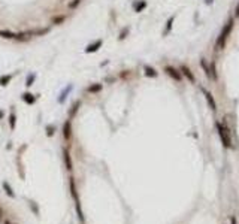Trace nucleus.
<instances>
[{
	"instance_id": "1",
	"label": "nucleus",
	"mask_w": 239,
	"mask_h": 224,
	"mask_svg": "<svg viewBox=\"0 0 239 224\" xmlns=\"http://www.w3.org/2000/svg\"><path fill=\"white\" fill-rule=\"evenodd\" d=\"M217 129H218V135H220V139H221L223 145L226 148H232V138H230L229 127L221 124V123H217Z\"/></svg>"
},
{
	"instance_id": "2",
	"label": "nucleus",
	"mask_w": 239,
	"mask_h": 224,
	"mask_svg": "<svg viewBox=\"0 0 239 224\" xmlns=\"http://www.w3.org/2000/svg\"><path fill=\"white\" fill-rule=\"evenodd\" d=\"M232 29H233V20H229V21H227V24H226L224 27H223V30H221L220 36H218V41H217V48H218V49H223V48H224L226 41H227V37H229V34H230Z\"/></svg>"
},
{
	"instance_id": "3",
	"label": "nucleus",
	"mask_w": 239,
	"mask_h": 224,
	"mask_svg": "<svg viewBox=\"0 0 239 224\" xmlns=\"http://www.w3.org/2000/svg\"><path fill=\"white\" fill-rule=\"evenodd\" d=\"M165 72L172 78V79H175V81H181V72H178L177 69H175V67H172V66H166V67H165Z\"/></svg>"
},
{
	"instance_id": "4",
	"label": "nucleus",
	"mask_w": 239,
	"mask_h": 224,
	"mask_svg": "<svg viewBox=\"0 0 239 224\" xmlns=\"http://www.w3.org/2000/svg\"><path fill=\"white\" fill-rule=\"evenodd\" d=\"M202 91H203V94H205V97H206V102H208V105H209V108H211L212 111H217V103H215V100H214L212 94L209 93L206 88H202Z\"/></svg>"
},
{
	"instance_id": "5",
	"label": "nucleus",
	"mask_w": 239,
	"mask_h": 224,
	"mask_svg": "<svg viewBox=\"0 0 239 224\" xmlns=\"http://www.w3.org/2000/svg\"><path fill=\"white\" fill-rule=\"evenodd\" d=\"M63 136H64V139L72 138V123H70V120H67L64 123V126H63Z\"/></svg>"
},
{
	"instance_id": "6",
	"label": "nucleus",
	"mask_w": 239,
	"mask_h": 224,
	"mask_svg": "<svg viewBox=\"0 0 239 224\" xmlns=\"http://www.w3.org/2000/svg\"><path fill=\"white\" fill-rule=\"evenodd\" d=\"M100 46H102V39H97L96 42H93V44H90L88 46L85 48V52L87 54H90V52H96Z\"/></svg>"
},
{
	"instance_id": "7",
	"label": "nucleus",
	"mask_w": 239,
	"mask_h": 224,
	"mask_svg": "<svg viewBox=\"0 0 239 224\" xmlns=\"http://www.w3.org/2000/svg\"><path fill=\"white\" fill-rule=\"evenodd\" d=\"M63 157H64V163H66V167H67V170H72L73 169V164H72V159H70V154H69V151L64 148L63 150Z\"/></svg>"
},
{
	"instance_id": "8",
	"label": "nucleus",
	"mask_w": 239,
	"mask_h": 224,
	"mask_svg": "<svg viewBox=\"0 0 239 224\" xmlns=\"http://www.w3.org/2000/svg\"><path fill=\"white\" fill-rule=\"evenodd\" d=\"M181 72H182V75H184L190 82H194V81H196V79H194V75L190 72V69H188L187 66H181Z\"/></svg>"
},
{
	"instance_id": "9",
	"label": "nucleus",
	"mask_w": 239,
	"mask_h": 224,
	"mask_svg": "<svg viewBox=\"0 0 239 224\" xmlns=\"http://www.w3.org/2000/svg\"><path fill=\"white\" fill-rule=\"evenodd\" d=\"M144 72H145V75H146L148 78H156V76H157V72H156V69L149 67V66H144Z\"/></svg>"
},
{
	"instance_id": "10",
	"label": "nucleus",
	"mask_w": 239,
	"mask_h": 224,
	"mask_svg": "<svg viewBox=\"0 0 239 224\" xmlns=\"http://www.w3.org/2000/svg\"><path fill=\"white\" fill-rule=\"evenodd\" d=\"M0 37H3V39H15L17 34L9 32V30H0Z\"/></svg>"
},
{
	"instance_id": "11",
	"label": "nucleus",
	"mask_w": 239,
	"mask_h": 224,
	"mask_svg": "<svg viewBox=\"0 0 239 224\" xmlns=\"http://www.w3.org/2000/svg\"><path fill=\"white\" fill-rule=\"evenodd\" d=\"M22 100L26 102L27 105H33L36 99H34V96H33L32 93H24V94H22Z\"/></svg>"
},
{
	"instance_id": "12",
	"label": "nucleus",
	"mask_w": 239,
	"mask_h": 224,
	"mask_svg": "<svg viewBox=\"0 0 239 224\" xmlns=\"http://www.w3.org/2000/svg\"><path fill=\"white\" fill-rule=\"evenodd\" d=\"M200 66H202V69L205 70L206 76H208V78H211V69H209V64L206 63V60H205V58L200 60Z\"/></svg>"
},
{
	"instance_id": "13",
	"label": "nucleus",
	"mask_w": 239,
	"mask_h": 224,
	"mask_svg": "<svg viewBox=\"0 0 239 224\" xmlns=\"http://www.w3.org/2000/svg\"><path fill=\"white\" fill-rule=\"evenodd\" d=\"M72 88H73V87H72V85H69V87H66L64 90H63V93H61V96L58 97V102H60V103H63V102H64V99H66V96H67V94L70 93V91H72Z\"/></svg>"
},
{
	"instance_id": "14",
	"label": "nucleus",
	"mask_w": 239,
	"mask_h": 224,
	"mask_svg": "<svg viewBox=\"0 0 239 224\" xmlns=\"http://www.w3.org/2000/svg\"><path fill=\"white\" fill-rule=\"evenodd\" d=\"M15 123H17V115H15L14 111H12L11 115H9V127H11V130L15 129Z\"/></svg>"
},
{
	"instance_id": "15",
	"label": "nucleus",
	"mask_w": 239,
	"mask_h": 224,
	"mask_svg": "<svg viewBox=\"0 0 239 224\" xmlns=\"http://www.w3.org/2000/svg\"><path fill=\"white\" fill-rule=\"evenodd\" d=\"M2 187H3V190H5V193L8 194V196H11V197H15V193L12 191V188H11V185L8 182H3L2 184Z\"/></svg>"
},
{
	"instance_id": "16",
	"label": "nucleus",
	"mask_w": 239,
	"mask_h": 224,
	"mask_svg": "<svg viewBox=\"0 0 239 224\" xmlns=\"http://www.w3.org/2000/svg\"><path fill=\"white\" fill-rule=\"evenodd\" d=\"M100 90H102V84H93V85H90L88 88H87L88 93H99Z\"/></svg>"
},
{
	"instance_id": "17",
	"label": "nucleus",
	"mask_w": 239,
	"mask_h": 224,
	"mask_svg": "<svg viewBox=\"0 0 239 224\" xmlns=\"http://www.w3.org/2000/svg\"><path fill=\"white\" fill-rule=\"evenodd\" d=\"M11 81V76L9 75H3V76H0V85L2 87H6Z\"/></svg>"
},
{
	"instance_id": "18",
	"label": "nucleus",
	"mask_w": 239,
	"mask_h": 224,
	"mask_svg": "<svg viewBox=\"0 0 239 224\" xmlns=\"http://www.w3.org/2000/svg\"><path fill=\"white\" fill-rule=\"evenodd\" d=\"M54 131H55V127H54V126H51V124L46 126V135H48L49 138L54 136Z\"/></svg>"
},
{
	"instance_id": "19",
	"label": "nucleus",
	"mask_w": 239,
	"mask_h": 224,
	"mask_svg": "<svg viewBox=\"0 0 239 224\" xmlns=\"http://www.w3.org/2000/svg\"><path fill=\"white\" fill-rule=\"evenodd\" d=\"M145 6H146V2H144V0H142L141 3H137V5L135 6V11H136V12H141V11L145 8Z\"/></svg>"
},
{
	"instance_id": "20",
	"label": "nucleus",
	"mask_w": 239,
	"mask_h": 224,
	"mask_svg": "<svg viewBox=\"0 0 239 224\" xmlns=\"http://www.w3.org/2000/svg\"><path fill=\"white\" fill-rule=\"evenodd\" d=\"M173 20H175V17H170V18H169V21H168V24H166V32H165V33H169V32H170Z\"/></svg>"
},
{
	"instance_id": "21",
	"label": "nucleus",
	"mask_w": 239,
	"mask_h": 224,
	"mask_svg": "<svg viewBox=\"0 0 239 224\" xmlns=\"http://www.w3.org/2000/svg\"><path fill=\"white\" fill-rule=\"evenodd\" d=\"M79 5H81V0H73V2L69 3V9H75V8L79 6Z\"/></svg>"
},
{
	"instance_id": "22",
	"label": "nucleus",
	"mask_w": 239,
	"mask_h": 224,
	"mask_svg": "<svg viewBox=\"0 0 239 224\" xmlns=\"http://www.w3.org/2000/svg\"><path fill=\"white\" fill-rule=\"evenodd\" d=\"M34 78H36V75H29V76H27V82H26L27 87H32V84H33V81H34Z\"/></svg>"
},
{
	"instance_id": "23",
	"label": "nucleus",
	"mask_w": 239,
	"mask_h": 224,
	"mask_svg": "<svg viewBox=\"0 0 239 224\" xmlns=\"http://www.w3.org/2000/svg\"><path fill=\"white\" fill-rule=\"evenodd\" d=\"M64 21V17H58V18H54V24H60Z\"/></svg>"
},
{
	"instance_id": "24",
	"label": "nucleus",
	"mask_w": 239,
	"mask_h": 224,
	"mask_svg": "<svg viewBox=\"0 0 239 224\" xmlns=\"http://www.w3.org/2000/svg\"><path fill=\"white\" fill-rule=\"evenodd\" d=\"M79 105H81L79 102H76V103H75V105H73V109H72V115H73L75 112H76V109H78V106H79Z\"/></svg>"
},
{
	"instance_id": "25",
	"label": "nucleus",
	"mask_w": 239,
	"mask_h": 224,
	"mask_svg": "<svg viewBox=\"0 0 239 224\" xmlns=\"http://www.w3.org/2000/svg\"><path fill=\"white\" fill-rule=\"evenodd\" d=\"M125 33H127V29H124V30H123V33H121V36H120V39H121V41H123V39L125 37Z\"/></svg>"
},
{
	"instance_id": "26",
	"label": "nucleus",
	"mask_w": 239,
	"mask_h": 224,
	"mask_svg": "<svg viewBox=\"0 0 239 224\" xmlns=\"http://www.w3.org/2000/svg\"><path fill=\"white\" fill-rule=\"evenodd\" d=\"M235 15H236V17H239V3H238V6H236V11H235Z\"/></svg>"
},
{
	"instance_id": "27",
	"label": "nucleus",
	"mask_w": 239,
	"mask_h": 224,
	"mask_svg": "<svg viewBox=\"0 0 239 224\" xmlns=\"http://www.w3.org/2000/svg\"><path fill=\"white\" fill-rule=\"evenodd\" d=\"M3 117H5V112H3V111H0V120H2Z\"/></svg>"
},
{
	"instance_id": "28",
	"label": "nucleus",
	"mask_w": 239,
	"mask_h": 224,
	"mask_svg": "<svg viewBox=\"0 0 239 224\" xmlns=\"http://www.w3.org/2000/svg\"><path fill=\"white\" fill-rule=\"evenodd\" d=\"M2 217H3V209L0 208V220H2Z\"/></svg>"
},
{
	"instance_id": "29",
	"label": "nucleus",
	"mask_w": 239,
	"mask_h": 224,
	"mask_svg": "<svg viewBox=\"0 0 239 224\" xmlns=\"http://www.w3.org/2000/svg\"><path fill=\"white\" fill-rule=\"evenodd\" d=\"M206 3H208V5H211V3H212V0H206Z\"/></svg>"
},
{
	"instance_id": "30",
	"label": "nucleus",
	"mask_w": 239,
	"mask_h": 224,
	"mask_svg": "<svg viewBox=\"0 0 239 224\" xmlns=\"http://www.w3.org/2000/svg\"><path fill=\"white\" fill-rule=\"evenodd\" d=\"M5 224H11V223H9V221H6V223H5Z\"/></svg>"
}]
</instances>
